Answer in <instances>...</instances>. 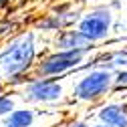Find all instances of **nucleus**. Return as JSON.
Returning a JSON list of instances; mask_svg holds the SVG:
<instances>
[{
  "label": "nucleus",
  "instance_id": "nucleus-1",
  "mask_svg": "<svg viewBox=\"0 0 127 127\" xmlns=\"http://www.w3.org/2000/svg\"><path fill=\"white\" fill-rule=\"evenodd\" d=\"M38 36L34 30H22L0 49V81L14 75H30L40 59Z\"/></svg>",
  "mask_w": 127,
  "mask_h": 127
},
{
  "label": "nucleus",
  "instance_id": "nucleus-2",
  "mask_svg": "<svg viewBox=\"0 0 127 127\" xmlns=\"http://www.w3.org/2000/svg\"><path fill=\"white\" fill-rule=\"evenodd\" d=\"M99 51V46H89V49H79V51H49L42 53L36 67L32 71L34 77L42 79H65L67 75L79 73L85 63Z\"/></svg>",
  "mask_w": 127,
  "mask_h": 127
},
{
  "label": "nucleus",
  "instance_id": "nucleus-3",
  "mask_svg": "<svg viewBox=\"0 0 127 127\" xmlns=\"http://www.w3.org/2000/svg\"><path fill=\"white\" fill-rule=\"evenodd\" d=\"M77 81L73 83L69 95L75 103L81 105H99L113 95V73L107 69L93 67L77 73Z\"/></svg>",
  "mask_w": 127,
  "mask_h": 127
},
{
  "label": "nucleus",
  "instance_id": "nucleus-4",
  "mask_svg": "<svg viewBox=\"0 0 127 127\" xmlns=\"http://www.w3.org/2000/svg\"><path fill=\"white\" fill-rule=\"evenodd\" d=\"M81 32L89 44L99 46L109 40L111 32L115 28V12L109 8V4H97L83 12L81 20L75 26Z\"/></svg>",
  "mask_w": 127,
  "mask_h": 127
},
{
  "label": "nucleus",
  "instance_id": "nucleus-5",
  "mask_svg": "<svg viewBox=\"0 0 127 127\" xmlns=\"http://www.w3.org/2000/svg\"><path fill=\"white\" fill-rule=\"evenodd\" d=\"M18 99L24 101L28 107L32 105H61L67 101V87L61 79H42V77H34L20 89L16 91Z\"/></svg>",
  "mask_w": 127,
  "mask_h": 127
},
{
  "label": "nucleus",
  "instance_id": "nucleus-6",
  "mask_svg": "<svg viewBox=\"0 0 127 127\" xmlns=\"http://www.w3.org/2000/svg\"><path fill=\"white\" fill-rule=\"evenodd\" d=\"M83 8L75 4V0H63V2H57L51 6V10L46 14H40V16L32 22V30L38 34H57L61 30L67 28H75L77 22L83 16Z\"/></svg>",
  "mask_w": 127,
  "mask_h": 127
},
{
  "label": "nucleus",
  "instance_id": "nucleus-7",
  "mask_svg": "<svg viewBox=\"0 0 127 127\" xmlns=\"http://www.w3.org/2000/svg\"><path fill=\"white\" fill-rule=\"evenodd\" d=\"M93 115L97 119V123H103L109 127H127V101L107 99L97 105Z\"/></svg>",
  "mask_w": 127,
  "mask_h": 127
},
{
  "label": "nucleus",
  "instance_id": "nucleus-8",
  "mask_svg": "<svg viewBox=\"0 0 127 127\" xmlns=\"http://www.w3.org/2000/svg\"><path fill=\"white\" fill-rule=\"evenodd\" d=\"M87 38L79 32L77 28H67L61 30L51 38V51H79V49H89Z\"/></svg>",
  "mask_w": 127,
  "mask_h": 127
},
{
  "label": "nucleus",
  "instance_id": "nucleus-9",
  "mask_svg": "<svg viewBox=\"0 0 127 127\" xmlns=\"http://www.w3.org/2000/svg\"><path fill=\"white\" fill-rule=\"evenodd\" d=\"M36 117H38V113H36L34 107L22 105V107H16V109H14L2 123L10 125V127H34Z\"/></svg>",
  "mask_w": 127,
  "mask_h": 127
},
{
  "label": "nucleus",
  "instance_id": "nucleus-10",
  "mask_svg": "<svg viewBox=\"0 0 127 127\" xmlns=\"http://www.w3.org/2000/svg\"><path fill=\"white\" fill-rule=\"evenodd\" d=\"M18 107V97H16V93L14 91H6L0 95V119H6L14 109Z\"/></svg>",
  "mask_w": 127,
  "mask_h": 127
},
{
  "label": "nucleus",
  "instance_id": "nucleus-11",
  "mask_svg": "<svg viewBox=\"0 0 127 127\" xmlns=\"http://www.w3.org/2000/svg\"><path fill=\"white\" fill-rule=\"evenodd\" d=\"M16 28H18V22L14 18H10V16L2 18V20H0V38H2V40L12 38L14 34H16Z\"/></svg>",
  "mask_w": 127,
  "mask_h": 127
},
{
  "label": "nucleus",
  "instance_id": "nucleus-12",
  "mask_svg": "<svg viewBox=\"0 0 127 127\" xmlns=\"http://www.w3.org/2000/svg\"><path fill=\"white\" fill-rule=\"evenodd\" d=\"M59 127H91V123L85 121V119H67V121H63Z\"/></svg>",
  "mask_w": 127,
  "mask_h": 127
},
{
  "label": "nucleus",
  "instance_id": "nucleus-13",
  "mask_svg": "<svg viewBox=\"0 0 127 127\" xmlns=\"http://www.w3.org/2000/svg\"><path fill=\"white\" fill-rule=\"evenodd\" d=\"M109 8L113 10V12H119V10L123 8V2H121V0H111V2H109Z\"/></svg>",
  "mask_w": 127,
  "mask_h": 127
},
{
  "label": "nucleus",
  "instance_id": "nucleus-14",
  "mask_svg": "<svg viewBox=\"0 0 127 127\" xmlns=\"http://www.w3.org/2000/svg\"><path fill=\"white\" fill-rule=\"evenodd\" d=\"M6 91H8V89H6V85L0 81V95H2V93H6Z\"/></svg>",
  "mask_w": 127,
  "mask_h": 127
},
{
  "label": "nucleus",
  "instance_id": "nucleus-15",
  "mask_svg": "<svg viewBox=\"0 0 127 127\" xmlns=\"http://www.w3.org/2000/svg\"><path fill=\"white\" fill-rule=\"evenodd\" d=\"M91 127H109V125H103V123H91Z\"/></svg>",
  "mask_w": 127,
  "mask_h": 127
},
{
  "label": "nucleus",
  "instance_id": "nucleus-16",
  "mask_svg": "<svg viewBox=\"0 0 127 127\" xmlns=\"http://www.w3.org/2000/svg\"><path fill=\"white\" fill-rule=\"evenodd\" d=\"M0 127H10V125H6V123H2V125H0Z\"/></svg>",
  "mask_w": 127,
  "mask_h": 127
},
{
  "label": "nucleus",
  "instance_id": "nucleus-17",
  "mask_svg": "<svg viewBox=\"0 0 127 127\" xmlns=\"http://www.w3.org/2000/svg\"><path fill=\"white\" fill-rule=\"evenodd\" d=\"M2 2H4V0H0V4H2Z\"/></svg>",
  "mask_w": 127,
  "mask_h": 127
},
{
  "label": "nucleus",
  "instance_id": "nucleus-18",
  "mask_svg": "<svg viewBox=\"0 0 127 127\" xmlns=\"http://www.w3.org/2000/svg\"><path fill=\"white\" fill-rule=\"evenodd\" d=\"M0 125H2V123H0Z\"/></svg>",
  "mask_w": 127,
  "mask_h": 127
}]
</instances>
